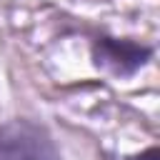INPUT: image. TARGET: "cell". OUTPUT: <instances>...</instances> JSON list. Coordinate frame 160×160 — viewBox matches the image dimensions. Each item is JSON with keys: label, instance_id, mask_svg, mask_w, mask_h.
I'll use <instances>...</instances> for the list:
<instances>
[{"label": "cell", "instance_id": "cell-1", "mask_svg": "<svg viewBox=\"0 0 160 160\" xmlns=\"http://www.w3.org/2000/svg\"><path fill=\"white\" fill-rule=\"evenodd\" d=\"M0 160H62L50 130L30 118L0 125Z\"/></svg>", "mask_w": 160, "mask_h": 160}, {"label": "cell", "instance_id": "cell-2", "mask_svg": "<svg viewBox=\"0 0 160 160\" xmlns=\"http://www.w3.org/2000/svg\"><path fill=\"white\" fill-rule=\"evenodd\" d=\"M152 52H155L152 45L128 40V38H112V35H98L90 42L92 65L118 80L138 75L152 60Z\"/></svg>", "mask_w": 160, "mask_h": 160}, {"label": "cell", "instance_id": "cell-3", "mask_svg": "<svg viewBox=\"0 0 160 160\" xmlns=\"http://www.w3.org/2000/svg\"><path fill=\"white\" fill-rule=\"evenodd\" d=\"M128 160H158V145H150L145 152H140V155H130Z\"/></svg>", "mask_w": 160, "mask_h": 160}]
</instances>
